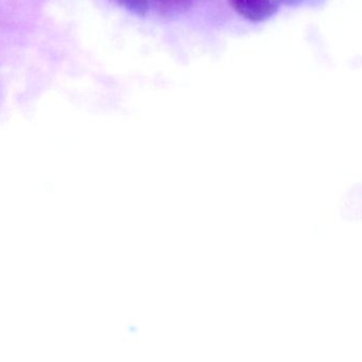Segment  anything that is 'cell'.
Returning <instances> with one entry per match:
<instances>
[{"label":"cell","mask_w":362,"mask_h":362,"mask_svg":"<svg viewBox=\"0 0 362 362\" xmlns=\"http://www.w3.org/2000/svg\"><path fill=\"white\" fill-rule=\"evenodd\" d=\"M233 9L250 22H264L279 11L277 0H230Z\"/></svg>","instance_id":"cell-1"},{"label":"cell","mask_w":362,"mask_h":362,"mask_svg":"<svg viewBox=\"0 0 362 362\" xmlns=\"http://www.w3.org/2000/svg\"><path fill=\"white\" fill-rule=\"evenodd\" d=\"M128 9L143 16L148 10V0H120Z\"/></svg>","instance_id":"cell-2"},{"label":"cell","mask_w":362,"mask_h":362,"mask_svg":"<svg viewBox=\"0 0 362 362\" xmlns=\"http://www.w3.org/2000/svg\"><path fill=\"white\" fill-rule=\"evenodd\" d=\"M279 1L289 7H298L304 5H317L322 0H279Z\"/></svg>","instance_id":"cell-3"}]
</instances>
